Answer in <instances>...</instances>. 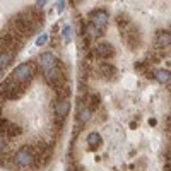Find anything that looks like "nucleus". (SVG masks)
Wrapping results in <instances>:
<instances>
[{"instance_id":"nucleus-1","label":"nucleus","mask_w":171,"mask_h":171,"mask_svg":"<svg viewBox=\"0 0 171 171\" xmlns=\"http://www.w3.org/2000/svg\"><path fill=\"white\" fill-rule=\"evenodd\" d=\"M36 72H38L36 63H33V62L21 63V65H17V67L14 69V72H12L10 79H12L14 82H17V84L27 86L31 81H33L34 75H36Z\"/></svg>"},{"instance_id":"nucleus-2","label":"nucleus","mask_w":171,"mask_h":171,"mask_svg":"<svg viewBox=\"0 0 171 171\" xmlns=\"http://www.w3.org/2000/svg\"><path fill=\"white\" fill-rule=\"evenodd\" d=\"M12 161L17 168H29L36 161V151L33 145H24L12 156Z\"/></svg>"},{"instance_id":"nucleus-3","label":"nucleus","mask_w":171,"mask_h":171,"mask_svg":"<svg viewBox=\"0 0 171 171\" xmlns=\"http://www.w3.org/2000/svg\"><path fill=\"white\" fill-rule=\"evenodd\" d=\"M43 77H45L46 84L52 86L53 89H58V87H62L63 84H65V74H63V67H62V63L58 62V65L53 69H50L48 72H45L43 74Z\"/></svg>"},{"instance_id":"nucleus-4","label":"nucleus","mask_w":171,"mask_h":171,"mask_svg":"<svg viewBox=\"0 0 171 171\" xmlns=\"http://www.w3.org/2000/svg\"><path fill=\"white\" fill-rule=\"evenodd\" d=\"M89 24L93 27H96L98 31H101V33H104V29H106V26H108L110 23V14L106 9H96V10H93L89 14Z\"/></svg>"},{"instance_id":"nucleus-5","label":"nucleus","mask_w":171,"mask_h":171,"mask_svg":"<svg viewBox=\"0 0 171 171\" xmlns=\"http://www.w3.org/2000/svg\"><path fill=\"white\" fill-rule=\"evenodd\" d=\"M122 36L125 38V43L130 50H135L137 46H140V33H139V29L135 26H132V24L123 31Z\"/></svg>"},{"instance_id":"nucleus-6","label":"nucleus","mask_w":171,"mask_h":171,"mask_svg":"<svg viewBox=\"0 0 171 171\" xmlns=\"http://www.w3.org/2000/svg\"><path fill=\"white\" fill-rule=\"evenodd\" d=\"M93 55L99 60H110L113 55H115V48H113V45L103 41V43H98V45L93 48Z\"/></svg>"},{"instance_id":"nucleus-7","label":"nucleus","mask_w":171,"mask_h":171,"mask_svg":"<svg viewBox=\"0 0 171 171\" xmlns=\"http://www.w3.org/2000/svg\"><path fill=\"white\" fill-rule=\"evenodd\" d=\"M38 65H40V69L43 70V74H45V72H48L50 69H53V67L58 65V60H56V56L53 55V53L46 52V53H41V55H40Z\"/></svg>"},{"instance_id":"nucleus-8","label":"nucleus","mask_w":171,"mask_h":171,"mask_svg":"<svg viewBox=\"0 0 171 171\" xmlns=\"http://www.w3.org/2000/svg\"><path fill=\"white\" fill-rule=\"evenodd\" d=\"M98 74H99L103 79H106V81H113V79L118 75V70H116V67L113 63L101 62L99 65H98Z\"/></svg>"},{"instance_id":"nucleus-9","label":"nucleus","mask_w":171,"mask_h":171,"mask_svg":"<svg viewBox=\"0 0 171 171\" xmlns=\"http://www.w3.org/2000/svg\"><path fill=\"white\" fill-rule=\"evenodd\" d=\"M169 43H171L169 31H168V29H161V31H157V34H156V41H154L156 48H157V50H164V48H168V46H169Z\"/></svg>"},{"instance_id":"nucleus-10","label":"nucleus","mask_w":171,"mask_h":171,"mask_svg":"<svg viewBox=\"0 0 171 171\" xmlns=\"http://www.w3.org/2000/svg\"><path fill=\"white\" fill-rule=\"evenodd\" d=\"M69 110H70V101L69 99H60L55 103V118L65 120V116L69 115Z\"/></svg>"},{"instance_id":"nucleus-11","label":"nucleus","mask_w":171,"mask_h":171,"mask_svg":"<svg viewBox=\"0 0 171 171\" xmlns=\"http://www.w3.org/2000/svg\"><path fill=\"white\" fill-rule=\"evenodd\" d=\"M86 142H87V144H89V149L91 151H94V149H98L101 145V135L98 134V132H91L89 135H87V139H86Z\"/></svg>"},{"instance_id":"nucleus-12","label":"nucleus","mask_w":171,"mask_h":171,"mask_svg":"<svg viewBox=\"0 0 171 171\" xmlns=\"http://www.w3.org/2000/svg\"><path fill=\"white\" fill-rule=\"evenodd\" d=\"M91 115H93V111H91L89 108H79V111H77V122L81 123V125H86V123L91 120Z\"/></svg>"},{"instance_id":"nucleus-13","label":"nucleus","mask_w":171,"mask_h":171,"mask_svg":"<svg viewBox=\"0 0 171 171\" xmlns=\"http://www.w3.org/2000/svg\"><path fill=\"white\" fill-rule=\"evenodd\" d=\"M55 93H56V101H60V99H69V98H70V86L65 82L62 87L55 89Z\"/></svg>"},{"instance_id":"nucleus-14","label":"nucleus","mask_w":171,"mask_h":171,"mask_svg":"<svg viewBox=\"0 0 171 171\" xmlns=\"http://www.w3.org/2000/svg\"><path fill=\"white\" fill-rule=\"evenodd\" d=\"M154 79L161 84H168L169 82V70L168 69H159V70L154 72Z\"/></svg>"},{"instance_id":"nucleus-15","label":"nucleus","mask_w":171,"mask_h":171,"mask_svg":"<svg viewBox=\"0 0 171 171\" xmlns=\"http://www.w3.org/2000/svg\"><path fill=\"white\" fill-rule=\"evenodd\" d=\"M116 24H118V27H120V33H123V31L127 29V27L130 26V19H128V15H125V14H120L118 17H116Z\"/></svg>"},{"instance_id":"nucleus-16","label":"nucleus","mask_w":171,"mask_h":171,"mask_svg":"<svg viewBox=\"0 0 171 171\" xmlns=\"http://www.w3.org/2000/svg\"><path fill=\"white\" fill-rule=\"evenodd\" d=\"M23 134V128H21V127L19 125H14V123L10 122V125L7 127V130H5V135H7V137H19V135Z\"/></svg>"},{"instance_id":"nucleus-17","label":"nucleus","mask_w":171,"mask_h":171,"mask_svg":"<svg viewBox=\"0 0 171 171\" xmlns=\"http://www.w3.org/2000/svg\"><path fill=\"white\" fill-rule=\"evenodd\" d=\"M99 101L101 99H99V96H98V94H91V96L86 99V103H87V106H86V108H89L91 111H94V110L99 106Z\"/></svg>"},{"instance_id":"nucleus-18","label":"nucleus","mask_w":171,"mask_h":171,"mask_svg":"<svg viewBox=\"0 0 171 171\" xmlns=\"http://www.w3.org/2000/svg\"><path fill=\"white\" fill-rule=\"evenodd\" d=\"M62 38H63V41H67V43H70L72 41V38H74V29H72L70 26H65L62 29Z\"/></svg>"},{"instance_id":"nucleus-19","label":"nucleus","mask_w":171,"mask_h":171,"mask_svg":"<svg viewBox=\"0 0 171 171\" xmlns=\"http://www.w3.org/2000/svg\"><path fill=\"white\" fill-rule=\"evenodd\" d=\"M48 41V34H41V36H38V40H36V45L38 46H43Z\"/></svg>"},{"instance_id":"nucleus-20","label":"nucleus","mask_w":171,"mask_h":171,"mask_svg":"<svg viewBox=\"0 0 171 171\" xmlns=\"http://www.w3.org/2000/svg\"><path fill=\"white\" fill-rule=\"evenodd\" d=\"M5 149H7V139L5 135H0V152H4Z\"/></svg>"},{"instance_id":"nucleus-21","label":"nucleus","mask_w":171,"mask_h":171,"mask_svg":"<svg viewBox=\"0 0 171 171\" xmlns=\"http://www.w3.org/2000/svg\"><path fill=\"white\" fill-rule=\"evenodd\" d=\"M9 159H12V157H9L7 154H4V152H0V166H5Z\"/></svg>"},{"instance_id":"nucleus-22","label":"nucleus","mask_w":171,"mask_h":171,"mask_svg":"<svg viewBox=\"0 0 171 171\" xmlns=\"http://www.w3.org/2000/svg\"><path fill=\"white\" fill-rule=\"evenodd\" d=\"M45 5H46V0H40V2H36V9H40V10L45 7Z\"/></svg>"},{"instance_id":"nucleus-23","label":"nucleus","mask_w":171,"mask_h":171,"mask_svg":"<svg viewBox=\"0 0 171 171\" xmlns=\"http://www.w3.org/2000/svg\"><path fill=\"white\" fill-rule=\"evenodd\" d=\"M63 5H65V2H56V10L62 12L63 10Z\"/></svg>"},{"instance_id":"nucleus-24","label":"nucleus","mask_w":171,"mask_h":171,"mask_svg":"<svg viewBox=\"0 0 171 171\" xmlns=\"http://www.w3.org/2000/svg\"><path fill=\"white\" fill-rule=\"evenodd\" d=\"M169 123H171V118L168 116V118H166V132H168V134H169Z\"/></svg>"},{"instance_id":"nucleus-25","label":"nucleus","mask_w":171,"mask_h":171,"mask_svg":"<svg viewBox=\"0 0 171 171\" xmlns=\"http://www.w3.org/2000/svg\"><path fill=\"white\" fill-rule=\"evenodd\" d=\"M156 123H157V122H156L154 118H151V120H149V125H156Z\"/></svg>"},{"instance_id":"nucleus-26","label":"nucleus","mask_w":171,"mask_h":171,"mask_svg":"<svg viewBox=\"0 0 171 171\" xmlns=\"http://www.w3.org/2000/svg\"><path fill=\"white\" fill-rule=\"evenodd\" d=\"M164 171H169V164H166V166H164Z\"/></svg>"},{"instance_id":"nucleus-27","label":"nucleus","mask_w":171,"mask_h":171,"mask_svg":"<svg viewBox=\"0 0 171 171\" xmlns=\"http://www.w3.org/2000/svg\"><path fill=\"white\" fill-rule=\"evenodd\" d=\"M0 115H2V104H0ZM0 118H2V116H0Z\"/></svg>"}]
</instances>
